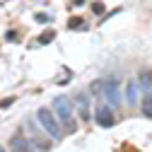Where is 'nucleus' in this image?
<instances>
[{
  "mask_svg": "<svg viewBox=\"0 0 152 152\" xmlns=\"http://www.w3.org/2000/svg\"><path fill=\"white\" fill-rule=\"evenodd\" d=\"M53 111H56V118L58 121H63V123H68L70 128H72V99L70 97H65V94H61V97H56L53 99Z\"/></svg>",
  "mask_w": 152,
  "mask_h": 152,
  "instance_id": "nucleus-1",
  "label": "nucleus"
},
{
  "mask_svg": "<svg viewBox=\"0 0 152 152\" xmlns=\"http://www.w3.org/2000/svg\"><path fill=\"white\" fill-rule=\"evenodd\" d=\"M36 118H39V123L44 126V130L48 133L51 138H58L61 135V126H58V118L53 116V113L48 109H39L36 111Z\"/></svg>",
  "mask_w": 152,
  "mask_h": 152,
  "instance_id": "nucleus-2",
  "label": "nucleus"
},
{
  "mask_svg": "<svg viewBox=\"0 0 152 152\" xmlns=\"http://www.w3.org/2000/svg\"><path fill=\"white\" fill-rule=\"evenodd\" d=\"M104 94H106V99H109V106H118V104H121V97H118V80H116V77H109V80H106Z\"/></svg>",
  "mask_w": 152,
  "mask_h": 152,
  "instance_id": "nucleus-3",
  "label": "nucleus"
},
{
  "mask_svg": "<svg viewBox=\"0 0 152 152\" xmlns=\"http://www.w3.org/2000/svg\"><path fill=\"white\" fill-rule=\"evenodd\" d=\"M94 118H97V123H99L102 128H109V126H113V113H111V109H109L106 104H102L97 111H94Z\"/></svg>",
  "mask_w": 152,
  "mask_h": 152,
  "instance_id": "nucleus-4",
  "label": "nucleus"
},
{
  "mask_svg": "<svg viewBox=\"0 0 152 152\" xmlns=\"http://www.w3.org/2000/svg\"><path fill=\"white\" fill-rule=\"evenodd\" d=\"M10 150H12V152H29V150H31V142L22 135V133H17V135L10 138Z\"/></svg>",
  "mask_w": 152,
  "mask_h": 152,
  "instance_id": "nucleus-5",
  "label": "nucleus"
},
{
  "mask_svg": "<svg viewBox=\"0 0 152 152\" xmlns=\"http://www.w3.org/2000/svg\"><path fill=\"white\" fill-rule=\"evenodd\" d=\"M126 99H128V104H135L138 102V80H128V85H126Z\"/></svg>",
  "mask_w": 152,
  "mask_h": 152,
  "instance_id": "nucleus-6",
  "label": "nucleus"
},
{
  "mask_svg": "<svg viewBox=\"0 0 152 152\" xmlns=\"http://www.w3.org/2000/svg\"><path fill=\"white\" fill-rule=\"evenodd\" d=\"M142 113L152 118V92H142Z\"/></svg>",
  "mask_w": 152,
  "mask_h": 152,
  "instance_id": "nucleus-7",
  "label": "nucleus"
},
{
  "mask_svg": "<svg viewBox=\"0 0 152 152\" xmlns=\"http://www.w3.org/2000/svg\"><path fill=\"white\" fill-rule=\"evenodd\" d=\"M138 82H140V87H142L145 92H152V75H150L147 70L140 72V80H138Z\"/></svg>",
  "mask_w": 152,
  "mask_h": 152,
  "instance_id": "nucleus-8",
  "label": "nucleus"
},
{
  "mask_svg": "<svg viewBox=\"0 0 152 152\" xmlns=\"http://www.w3.org/2000/svg\"><path fill=\"white\" fill-rule=\"evenodd\" d=\"M102 87H106V82H104V80H97V82L89 85V92H92V94H102V92H99Z\"/></svg>",
  "mask_w": 152,
  "mask_h": 152,
  "instance_id": "nucleus-9",
  "label": "nucleus"
},
{
  "mask_svg": "<svg viewBox=\"0 0 152 152\" xmlns=\"http://www.w3.org/2000/svg\"><path fill=\"white\" fill-rule=\"evenodd\" d=\"M48 41H53V31H46L41 39H39V44H48Z\"/></svg>",
  "mask_w": 152,
  "mask_h": 152,
  "instance_id": "nucleus-10",
  "label": "nucleus"
},
{
  "mask_svg": "<svg viewBox=\"0 0 152 152\" xmlns=\"http://www.w3.org/2000/svg\"><path fill=\"white\" fill-rule=\"evenodd\" d=\"M92 10H94V12H104V5H102V3H94Z\"/></svg>",
  "mask_w": 152,
  "mask_h": 152,
  "instance_id": "nucleus-11",
  "label": "nucleus"
},
{
  "mask_svg": "<svg viewBox=\"0 0 152 152\" xmlns=\"http://www.w3.org/2000/svg\"><path fill=\"white\" fill-rule=\"evenodd\" d=\"M68 27H82V22H80V20H70Z\"/></svg>",
  "mask_w": 152,
  "mask_h": 152,
  "instance_id": "nucleus-12",
  "label": "nucleus"
},
{
  "mask_svg": "<svg viewBox=\"0 0 152 152\" xmlns=\"http://www.w3.org/2000/svg\"><path fill=\"white\" fill-rule=\"evenodd\" d=\"M36 20H39V22H48L51 17H48V15H36Z\"/></svg>",
  "mask_w": 152,
  "mask_h": 152,
  "instance_id": "nucleus-13",
  "label": "nucleus"
},
{
  "mask_svg": "<svg viewBox=\"0 0 152 152\" xmlns=\"http://www.w3.org/2000/svg\"><path fill=\"white\" fill-rule=\"evenodd\" d=\"M0 152H7V150H5V147H0Z\"/></svg>",
  "mask_w": 152,
  "mask_h": 152,
  "instance_id": "nucleus-14",
  "label": "nucleus"
}]
</instances>
